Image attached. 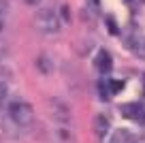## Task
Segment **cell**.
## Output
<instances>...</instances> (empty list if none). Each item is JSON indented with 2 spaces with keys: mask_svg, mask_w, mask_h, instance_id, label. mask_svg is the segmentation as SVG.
<instances>
[{
  "mask_svg": "<svg viewBox=\"0 0 145 143\" xmlns=\"http://www.w3.org/2000/svg\"><path fill=\"white\" fill-rule=\"evenodd\" d=\"M2 26H5V9L0 5V30H2Z\"/></svg>",
  "mask_w": 145,
  "mask_h": 143,
  "instance_id": "obj_12",
  "label": "cell"
},
{
  "mask_svg": "<svg viewBox=\"0 0 145 143\" xmlns=\"http://www.w3.org/2000/svg\"><path fill=\"white\" fill-rule=\"evenodd\" d=\"M137 143H145V139H141V141H137Z\"/></svg>",
  "mask_w": 145,
  "mask_h": 143,
  "instance_id": "obj_14",
  "label": "cell"
},
{
  "mask_svg": "<svg viewBox=\"0 0 145 143\" xmlns=\"http://www.w3.org/2000/svg\"><path fill=\"white\" fill-rule=\"evenodd\" d=\"M5 100H7V85L0 81V105L5 103Z\"/></svg>",
  "mask_w": 145,
  "mask_h": 143,
  "instance_id": "obj_11",
  "label": "cell"
},
{
  "mask_svg": "<svg viewBox=\"0 0 145 143\" xmlns=\"http://www.w3.org/2000/svg\"><path fill=\"white\" fill-rule=\"evenodd\" d=\"M94 133H96V137H98V139L107 137V133H109V120L105 115H96L94 117Z\"/></svg>",
  "mask_w": 145,
  "mask_h": 143,
  "instance_id": "obj_6",
  "label": "cell"
},
{
  "mask_svg": "<svg viewBox=\"0 0 145 143\" xmlns=\"http://www.w3.org/2000/svg\"><path fill=\"white\" fill-rule=\"evenodd\" d=\"M122 88H124V81H109V94L122 92Z\"/></svg>",
  "mask_w": 145,
  "mask_h": 143,
  "instance_id": "obj_9",
  "label": "cell"
},
{
  "mask_svg": "<svg viewBox=\"0 0 145 143\" xmlns=\"http://www.w3.org/2000/svg\"><path fill=\"white\" fill-rule=\"evenodd\" d=\"M122 111H124L126 117H132V120H139V122L145 120V109L141 105H124Z\"/></svg>",
  "mask_w": 145,
  "mask_h": 143,
  "instance_id": "obj_5",
  "label": "cell"
},
{
  "mask_svg": "<svg viewBox=\"0 0 145 143\" xmlns=\"http://www.w3.org/2000/svg\"><path fill=\"white\" fill-rule=\"evenodd\" d=\"M107 28H109V32H111V34H115V32H118V24H113V19H111V17H107Z\"/></svg>",
  "mask_w": 145,
  "mask_h": 143,
  "instance_id": "obj_10",
  "label": "cell"
},
{
  "mask_svg": "<svg viewBox=\"0 0 145 143\" xmlns=\"http://www.w3.org/2000/svg\"><path fill=\"white\" fill-rule=\"evenodd\" d=\"M111 143H132V133L126 128H115L111 134Z\"/></svg>",
  "mask_w": 145,
  "mask_h": 143,
  "instance_id": "obj_7",
  "label": "cell"
},
{
  "mask_svg": "<svg viewBox=\"0 0 145 143\" xmlns=\"http://www.w3.org/2000/svg\"><path fill=\"white\" fill-rule=\"evenodd\" d=\"M130 49L135 51L139 58H145V39H141V36H135V41L130 43Z\"/></svg>",
  "mask_w": 145,
  "mask_h": 143,
  "instance_id": "obj_8",
  "label": "cell"
},
{
  "mask_svg": "<svg viewBox=\"0 0 145 143\" xmlns=\"http://www.w3.org/2000/svg\"><path fill=\"white\" fill-rule=\"evenodd\" d=\"M34 24L43 34H54V32L60 30V24L62 22H60L58 13H56L54 9H41L34 17Z\"/></svg>",
  "mask_w": 145,
  "mask_h": 143,
  "instance_id": "obj_1",
  "label": "cell"
},
{
  "mask_svg": "<svg viewBox=\"0 0 145 143\" xmlns=\"http://www.w3.org/2000/svg\"><path fill=\"white\" fill-rule=\"evenodd\" d=\"M51 105H54V115H56V120L60 122V124H64L66 126L68 122H71V111H68V107H66V103H62V100H51Z\"/></svg>",
  "mask_w": 145,
  "mask_h": 143,
  "instance_id": "obj_4",
  "label": "cell"
},
{
  "mask_svg": "<svg viewBox=\"0 0 145 143\" xmlns=\"http://www.w3.org/2000/svg\"><path fill=\"white\" fill-rule=\"evenodd\" d=\"M26 5H30V7H36V5H41V0H24Z\"/></svg>",
  "mask_w": 145,
  "mask_h": 143,
  "instance_id": "obj_13",
  "label": "cell"
},
{
  "mask_svg": "<svg viewBox=\"0 0 145 143\" xmlns=\"http://www.w3.org/2000/svg\"><path fill=\"white\" fill-rule=\"evenodd\" d=\"M143 83H145V77H143Z\"/></svg>",
  "mask_w": 145,
  "mask_h": 143,
  "instance_id": "obj_15",
  "label": "cell"
},
{
  "mask_svg": "<svg viewBox=\"0 0 145 143\" xmlns=\"http://www.w3.org/2000/svg\"><path fill=\"white\" fill-rule=\"evenodd\" d=\"M94 64H96V68H98V73H103V75H109L111 68H113V60H111V56H109L107 49H100L98 54H96Z\"/></svg>",
  "mask_w": 145,
  "mask_h": 143,
  "instance_id": "obj_3",
  "label": "cell"
},
{
  "mask_svg": "<svg viewBox=\"0 0 145 143\" xmlns=\"http://www.w3.org/2000/svg\"><path fill=\"white\" fill-rule=\"evenodd\" d=\"M9 117L17 126H28L32 122V117H34L32 105L26 103V100H13V103L9 105Z\"/></svg>",
  "mask_w": 145,
  "mask_h": 143,
  "instance_id": "obj_2",
  "label": "cell"
}]
</instances>
